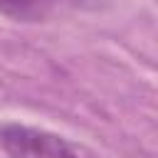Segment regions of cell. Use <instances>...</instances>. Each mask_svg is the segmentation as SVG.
Returning <instances> with one entry per match:
<instances>
[{"label":"cell","mask_w":158,"mask_h":158,"mask_svg":"<svg viewBox=\"0 0 158 158\" xmlns=\"http://www.w3.org/2000/svg\"><path fill=\"white\" fill-rule=\"evenodd\" d=\"M0 148L10 158H94V153L81 143L22 123L0 126Z\"/></svg>","instance_id":"cell-1"},{"label":"cell","mask_w":158,"mask_h":158,"mask_svg":"<svg viewBox=\"0 0 158 158\" xmlns=\"http://www.w3.org/2000/svg\"><path fill=\"white\" fill-rule=\"evenodd\" d=\"M32 5H35V0H0V10L12 17L25 15L27 10H32Z\"/></svg>","instance_id":"cell-2"}]
</instances>
